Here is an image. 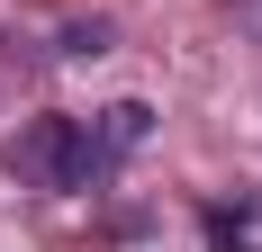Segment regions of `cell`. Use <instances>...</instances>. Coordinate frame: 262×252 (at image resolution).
I'll list each match as a JSON object with an SVG mask.
<instances>
[{"instance_id":"6da1fadb","label":"cell","mask_w":262,"mask_h":252,"mask_svg":"<svg viewBox=\"0 0 262 252\" xmlns=\"http://www.w3.org/2000/svg\"><path fill=\"white\" fill-rule=\"evenodd\" d=\"M145 135H154V108L145 99H108L91 117L46 108V117H27L0 144V171L18 180V189H36V198H91V189H108V180L127 171V153Z\"/></svg>"},{"instance_id":"7a4b0ae2","label":"cell","mask_w":262,"mask_h":252,"mask_svg":"<svg viewBox=\"0 0 262 252\" xmlns=\"http://www.w3.org/2000/svg\"><path fill=\"white\" fill-rule=\"evenodd\" d=\"M199 234H208V252H262V189L208 198L199 207Z\"/></svg>"},{"instance_id":"3957f363","label":"cell","mask_w":262,"mask_h":252,"mask_svg":"<svg viewBox=\"0 0 262 252\" xmlns=\"http://www.w3.org/2000/svg\"><path fill=\"white\" fill-rule=\"evenodd\" d=\"M63 54H73V63H81V54H108V27H100V18L73 27V36H63Z\"/></svg>"}]
</instances>
